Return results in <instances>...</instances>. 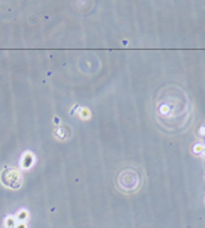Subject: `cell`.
<instances>
[{
  "mask_svg": "<svg viewBox=\"0 0 205 228\" xmlns=\"http://www.w3.org/2000/svg\"><path fill=\"white\" fill-rule=\"evenodd\" d=\"M18 223L17 222V219L14 218V217H8V218L5 219V223H4V226L6 228H14L16 227V224Z\"/></svg>",
  "mask_w": 205,
  "mask_h": 228,
  "instance_id": "obj_1",
  "label": "cell"
},
{
  "mask_svg": "<svg viewBox=\"0 0 205 228\" xmlns=\"http://www.w3.org/2000/svg\"><path fill=\"white\" fill-rule=\"evenodd\" d=\"M27 217H28V213L26 212V210H21V212L17 214L16 219H17V222H23V220L27 219Z\"/></svg>",
  "mask_w": 205,
  "mask_h": 228,
  "instance_id": "obj_2",
  "label": "cell"
},
{
  "mask_svg": "<svg viewBox=\"0 0 205 228\" xmlns=\"http://www.w3.org/2000/svg\"><path fill=\"white\" fill-rule=\"evenodd\" d=\"M80 117L82 119H89L90 118V110L87 109V108H82V109L80 110Z\"/></svg>",
  "mask_w": 205,
  "mask_h": 228,
  "instance_id": "obj_3",
  "label": "cell"
},
{
  "mask_svg": "<svg viewBox=\"0 0 205 228\" xmlns=\"http://www.w3.org/2000/svg\"><path fill=\"white\" fill-rule=\"evenodd\" d=\"M194 153L195 154H203V150H204V145H201V143H196L195 146H194Z\"/></svg>",
  "mask_w": 205,
  "mask_h": 228,
  "instance_id": "obj_4",
  "label": "cell"
},
{
  "mask_svg": "<svg viewBox=\"0 0 205 228\" xmlns=\"http://www.w3.org/2000/svg\"><path fill=\"white\" fill-rule=\"evenodd\" d=\"M169 110H171V108H169L168 105H162L160 107V113L162 114H168Z\"/></svg>",
  "mask_w": 205,
  "mask_h": 228,
  "instance_id": "obj_5",
  "label": "cell"
},
{
  "mask_svg": "<svg viewBox=\"0 0 205 228\" xmlns=\"http://www.w3.org/2000/svg\"><path fill=\"white\" fill-rule=\"evenodd\" d=\"M14 228H26V224H24L23 222H18L16 224V227H14Z\"/></svg>",
  "mask_w": 205,
  "mask_h": 228,
  "instance_id": "obj_6",
  "label": "cell"
},
{
  "mask_svg": "<svg viewBox=\"0 0 205 228\" xmlns=\"http://www.w3.org/2000/svg\"><path fill=\"white\" fill-rule=\"evenodd\" d=\"M200 133H201V135H205V127H201L200 128V131H199Z\"/></svg>",
  "mask_w": 205,
  "mask_h": 228,
  "instance_id": "obj_7",
  "label": "cell"
},
{
  "mask_svg": "<svg viewBox=\"0 0 205 228\" xmlns=\"http://www.w3.org/2000/svg\"><path fill=\"white\" fill-rule=\"evenodd\" d=\"M203 155L205 156V145H204V150H203Z\"/></svg>",
  "mask_w": 205,
  "mask_h": 228,
  "instance_id": "obj_8",
  "label": "cell"
}]
</instances>
